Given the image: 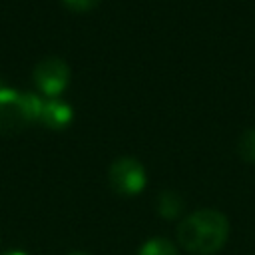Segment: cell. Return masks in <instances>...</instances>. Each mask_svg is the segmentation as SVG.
Here are the masks:
<instances>
[{"label": "cell", "mask_w": 255, "mask_h": 255, "mask_svg": "<svg viewBox=\"0 0 255 255\" xmlns=\"http://www.w3.org/2000/svg\"><path fill=\"white\" fill-rule=\"evenodd\" d=\"M137 255H177V249H175V245L169 239L153 237V239L145 241L139 247V253Z\"/></svg>", "instance_id": "52a82bcc"}, {"label": "cell", "mask_w": 255, "mask_h": 255, "mask_svg": "<svg viewBox=\"0 0 255 255\" xmlns=\"http://www.w3.org/2000/svg\"><path fill=\"white\" fill-rule=\"evenodd\" d=\"M72 120H74V112H72V108L66 102H62V100H48L42 106L38 122H42L50 129H64V128H68L72 124Z\"/></svg>", "instance_id": "5b68a950"}, {"label": "cell", "mask_w": 255, "mask_h": 255, "mask_svg": "<svg viewBox=\"0 0 255 255\" xmlns=\"http://www.w3.org/2000/svg\"><path fill=\"white\" fill-rule=\"evenodd\" d=\"M68 82H70V68L64 60L56 56L44 58L34 68V84L40 88L42 94L50 98L60 96L68 88Z\"/></svg>", "instance_id": "277c9868"}, {"label": "cell", "mask_w": 255, "mask_h": 255, "mask_svg": "<svg viewBox=\"0 0 255 255\" xmlns=\"http://www.w3.org/2000/svg\"><path fill=\"white\" fill-rule=\"evenodd\" d=\"M44 100L36 94H20L10 88L0 90V135H16L40 120Z\"/></svg>", "instance_id": "7a4b0ae2"}, {"label": "cell", "mask_w": 255, "mask_h": 255, "mask_svg": "<svg viewBox=\"0 0 255 255\" xmlns=\"http://www.w3.org/2000/svg\"><path fill=\"white\" fill-rule=\"evenodd\" d=\"M237 153L241 155V159L253 163L255 161V129H247L237 143Z\"/></svg>", "instance_id": "ba28073f"}, {"label": "cell", "mask_w": 255, "mask_h": 255, "mask_svg": "<svg viewBox=\"0 0 255 255\" xmlns=\"http://www.w3.org/2000/svg\"><path fill=\"white\" fill-rule=\"evenodd\" d=\"M229 235V221L221 211L199 209L183 217L177 225V243L195 255L217 253Z\"/></svg>", "instance_id": "6da1fadb"}, {"label": "cell", "mask_w": 255, "mask_h": 255, "mask_svg": "<svg viewBox=\"0 0 255 255\" xmlns=\"http://www.w3.org/2000/svg\"><path fill=\"white\" fill-rule=\"evenodd\" d=\"M110 187L120 195H135L145 187V169L133 157H120L108 171Z\"/></svg>", "instance_id": "3957f363"}, {"label": "cell", "mask_w": 255, "mask_h": 255, "mask_svg": "<svg viewBox=\"0 0 255 255\" xmlns=\"http://www.w3.org/2000/svg\"><path fill=\"white\" fill-rule=\"evenodd\" d=\"M2 88H4V86H2V82H0V90H2Z\"/></svg>", "instance_id": "7c38bea8"}, {"label": "cell", "mask_w": 255, "mask_h": 255, "mask_svg": "<svg viewBox=\"0 0 255 255\" xmlns=\"http://www.w3.org/2000/svg\"><path fill=\"white\" fill-rule=\"evenodd\" d=\"M4 255H26V253H22V251H10V253H4Z\"/></svg>", "instance_id": "30bf717a"}, {"label": "cell", "mask_w": 255, "mask_h": 255, "mask_svg": "<svg viewBox=\"0 0 255 255\" xmlns=\"http://www.w3.org/2000/svg\"><path fill=\"white\" fill-rule=\"evenodd\" d=\"M72 255H88V253H80V251H78V253H72Z\"/></svg>", "instance_id": "8fae6325"}, {"label": "cell", "mask_w": 255, "mask_h": 255, "mask_svg": "<svg viewBox=\"0 0 255 255\" xmlns=\"http://www.w3.org/2000/svg\"><path fill=\"white\" fill-rule=\"evenodd\" d=\"M72 12H90V10H94L98 4H100V0H62Z\"/></svg>", "instance_id": "9c48e42d"}, {"label": "cell", "mask_w": 255, "mask_h": 255, "mask_svg": "<svg viewBox=\"0 0 255 255\" xmlns=\"http://www.w3.org/2000/svg\"><path fill=\"white\" fill-rule=\"evenodd\" d=\"M155 207H157V213H159L161 217H165V219H175V217H179V215L183 213V199H181V195L175 193V191H161V193L157 195Z\"/></svg>", "instance_id": "8992f818"}]
</instances>
